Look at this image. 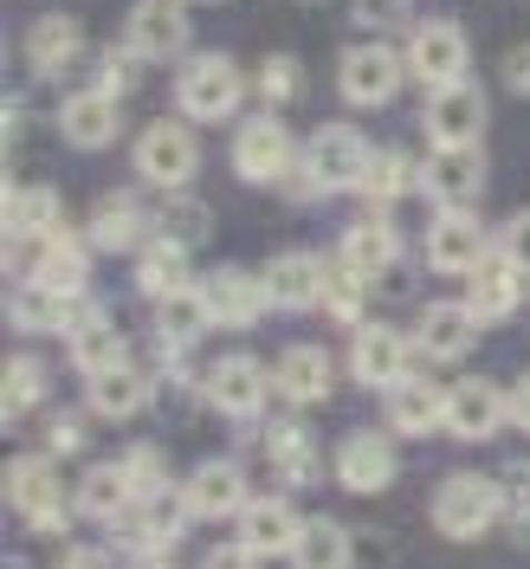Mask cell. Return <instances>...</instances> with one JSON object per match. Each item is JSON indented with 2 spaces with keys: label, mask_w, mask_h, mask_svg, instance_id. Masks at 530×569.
<instances>
[{
  "label": "cell",
  "mask_w": 530,
  "mask_h": 569,
  "mask_svg": "<svg viewBox=\"0 0 530 569\" xmlns=\"http://www.w3.org/2000/svg\"><path fill=\"white\" fill-rule=\"evenodd\" d=\"M247 98V71L220 52H194L188 66L176 71V104L188 123H227Z\"/></svg>",
  "instance_id": "1"
},
{
  "label": "cell",
  "mask_w": 530,
  "mask_h": 569,
  "mask_svg": "<svg viewBox=\"0 0 530 569\" xmlns=\"http://www.w3.org/2000/svg\"><path fill=\"white\" fill-rule=\"evenodd\" d=\"M498 518H504V486L479 479V472L440 479V492H433V525H440V537H486Z\"/></svg>",
  "instance_id": "2"
},
{
  "label": "cell",
  "mask_w": 530,
  "mask_h": 569,
  "mask_svg": "<svg viewBox=\"0 0 530 569\" xmlns=\"http://www.w3.org/2000/svg\"><path fill=\"white\" fill-rule=\"evenodd\" d=\"M408 71L421 78L427 91H453L472 71V39H466L460 20H421L414 39H408Z\"/></svg>",
  "instance_id": "3"
},
{
  "label": "cell",
  "mask_w": 530,
  "mask_h": 569,
  "mask_svg": "<svg viewBox=\"0 0 530 569\" xmlns=\"http://www.w3.org/2000/svg\"><path fill=\"white\" fill-rule=\"evenodd\" d=\"M7 505L27 518V531H66V498L46 453H20L7 466Z\"/></svg>",
  "instance_id": "4"
},
{
  "label": "cell",
  "mask_w": 530,
  "mask_h": 569,
  "mask_svg": "<svg viewBox=\"0 0 530 569\" xmlns=\"http://www.w3.org/2000/svg\"><path fill=\"white\" fill-rule=\"evenodd\" d=\"M201 169V149H194V130L176 123V117H162V123H149L137 137V176L156 181V188H188Z\"/></svg>",
  "instance_id": "5"
},
{
  "label": "cell",
  "mask_w": 530,
  "mask_h": 569,
  "mask_svg": "<svg viewBox=\"0 0 530 569\" xmlns=\"http://www.w3.org/2000/svg\"><path fill=\"white\" fill-rule=\"evenodd\" d=\"M304 156H298V142H291V130H284L279 117H252V123H240V137H233V176L240 181H284L291 169H298Z\"/></svg>",
  "instance_id": "6"
},
{
  "label": "cell",
  "mask_w": 530,
  "mask_h": 569,
  "mask_svg": "<svg viewBox=\"0 0 530 569\" xmlns=\"http://www.w3.org/2000/svg\"><path fill=\"white\" fill-rule=\"evenodd\" d=\"M337 91L356 110H382L401 91V52L394 46H350L337 66Z\"/></svg>",
  "instance_id": "7"
},
{
  "label": "cell",
  "mask_w": 530,
  "mask_h": 569,
  "mask_svg": "<svg viewBox=\"0 0 530 569\" xmlns=\"http://www.w3.org/2000/svg\"><path fill=\"white\" fill-rule=\"evenodd\" d=\"M486 259H492V247H486V227H479L472 213L466 208L433 213V227H427V266H433V272H447V279H472Z\"/></svg>",
  "instance_id": "8"
},
{
  "label": "cell",
  "mask_w": 530,
  "mask_h": 569,
  "mask_svg": "<svg viewBox=\"0 0 530 569\" xmlns=\"http://www.w3.org/2000/svg\"><path fill=\"white\" fill-rule=\"evenodd\" d=\"M369 137L356 130V123H323L318 137H311V149H304V169L323 181V188H362V176H369Z\"/></svg>",
  "instance_id": "9"
},
{
  "label": "cell",
  "mask_w": 530,
  "mask_h": 569,
  "mask_svg": "<svg viewBox=\"0 0 530 569\" xmlns=\"http://www.w3.org/2000/svg\"><path fill=\"white\" fill-rule=\"evenodd\" d=\"M479 188H486V156H479V149H433V156H427L421 194L440 213L472 208V201H479Z\"/></svg>",
  "instance_id": "10"
},
{
  "label": "cell",
  "mask_w": 530,
  "mask_h": 569,
  "mask_svg": "<svg viewBox=\"0 0 530 569\" xmlns=\"http://www.w3.org/2000/svg\"><path fill=\"white\" fill-rule=\"evenodd\" d=\"M66 350L71 362L84 369V376H98V369H110V362H123V330L110 323L104 305H91V298H71V318H66Z\"/></svg>",
  "instance_id": "11"
},
{
  "label": "cell",
  "mask_w": 530,
  "mask_h": 569,
  "mask_svg": "<svg viewBox=\"0 0 530 569\" xmlns=\"http://www.w3.org/2000/svg\"><path fill=\"white\" fill-rule=\"evenodd\" d=\"M201 305H208L213 323H227V330H247V323L266 318V279H252L240 266H213L208 279H201Z\"/></svg>",
  "instance_id": "12"
},
{
  "label": "cell",
  "mask_w": 530,
  "mask_h": 569,
  "mask_svg": "<svg viewBox=\"0 0 530 569\" xmlns=\"http://www.w3.org/2000/svg\"><path fill=\"white\" fill-rule=\"evenodd\" d=\"M350 376L369 389H394L408 376V337L394 323H362L350 337Z\"/></svg>",
  "instance_id": "13"
},
{
  "label": "cell",
  "mask_w": 530,
  "mask_h": 569,
  "mask_svg": "<svg viewBox=\"0 0 530 569\" xmlns=\"http://www.w3.org/2000/svg\"><path fill=\"white\" fill-rule=\"evenodd\" d=\"M427 137H433V149H479V137H486V98H479L472 84L433 91V104H427Z\"/></svg>",
  "instance_id": "14"
},
{
  "label": "cell",
  "mask_w": 530,
  "mask_h": 569,
  "mask_svg": "<svg viewBox=\"0 0 530 569\" xmlns=\"http://www.w3.org/2000/svg\"><path fill=\"white\" fill-rule=\"evenodd\" d=\"M123 39L137 46L149 66L188 52V0H137V7H130V33Z\"/></svg>",
  "instance_id": "15"
},
{
  "label": "cell",
  "mask_w": 530,
  "mask_h": 569,
  "mask_svg": "<svg viewBox=\"0 0 530 569\" xmlns=\"http://www.w3.org/2000/svg\"><path fill=\"white\" fill-rule=\"evenodd\" d=\"M142 401H149V369L142 362H110L98 376H84V408L98 415V421H130Z\"/></svg>",
  "instance_id": "16"
},
{
  "label": "cell",
  "mask_w": 530,
  "mask_h": 569,
  "mask_svg": "<svg viewBox=\"0 0 530 569\" xmlns=\"http://www.w3.org/2000/svg\"><path fill=\"white\" fill-rule=\"evenodd\" d=\"M201 395H208V408H220V415H259L266 408V369L252 362V356H220L208 369V382H201Z\"/></svg>",
  "instance_id": "17"
},
{
  "label": "cell",
  "mask_w": 530,
  "mask_h": 569,
  "mask_svg": "<svg viewBox=\"0 0 530 569\" xmlns=\"http://www.w3.org/2000/svg\"><path fill=\"white\" fill-rule=\"evenodd\" d=\"M84 52H91V46H84V27H78L71 13H39L33 27H27V66H33L39 78H66Z\"/></svg>",
  "instance_id": "18"
},
{
  "label": "cell",
  "mask_w": 530,
  "mask_h": 569,
  "mask_svg": "<svg viewBox=\"0 0 530 569\" xmlns=\"http://www.w3.org/2000/svg\"><path fill=\"white\" fill-rule=\"evenodd\" d=\"M504 421H511V401H504L492 382L466 376L460 389H447V427H453L460 440H492Z\"/></svg>",
  "instance_id": "19"
},
{
  "label": "cell",
  "mask_w": 530,
  "mask_h": 569,
  "mask_svg": "<svg viewBox=\"0 0 530 569\" xmlns=\"http://www.w3.org/2000/svg\"><path fill=\"white\" fill-rule=\"evenodd\" d=\"M181 511H194V518H233V511H247V479H240V466L233 460H208L188 472V492H181Z\"/></svg>",
  "instance_id": "20"
},
{
  "label": "cell",
  "mask_w": 530,
  "mask_h": 569,
  "mask_svg": "<svg viewBox=\"0 0 530 569\" xmlns=\"http://www.w3.org/2000/svg\"><path fill=\"white\" fill-rule=\"evenodd\" d=\"M472 343H479V318L466 305H427L414 323V350L433 362H460V356H472Z\"/></svg>",
  "instance_id": "21"
},
{
  "label": "cell",
  "mask_w": 530,
  "mask_h": 569,
  "mask_svg": "<svg viewBox=\"0 0 530 569\" xmlns=\"http://www.w3.org/2000/svg\"><path fill=\"white\" fill-rule=\"evenodd\" d=\"M272 382H279L284 401H323L330 395V382H337V356L318 350V343H291V350L272 362Z\"/></svg>",
  "instance_id": "22"
},
{
  "label": "cell",
  "mask_w": 530,
  "mask_h": 569,
  "mask_svg": "<svg viewBox=\"0 0 530 569\" xmlns=\"http://www.w3.org/2000/svg\"><path fill=\"white\" fill-rule=\"evenodd\" d=\"M518 305H524V272H518L511 259H486V266L466 279V311L479 323H504Z\"/></svg>",
  "instance_id": "23"
},
{
  "label": "cell",
  "mask_w": 530,
  "mask_h": 569,
  "mask_svg": "<svg viewBox=\"0 0 530 569\" xmlns=\"http://www.w3.org/2000/svg\"><path fill=\"white\" fill-rule=\"evenodd\" d=\"M266 298H272V311L323 305V259L318 252H279V259L266 266Z\"/></svg>",
  "instance_id": "24"
},
{
  "label": "cell",
  "mask_w": 530,
  "mask_h": 569,
  "mask_svg": "<svg viewBox=\"0 0 530 569\" xmlns=\"http://www.w3.org/2000/svg\"><path fill=\"white\" fill-rule=\"evenodd\" d=\"M337 479H343L350 492H382L394 479V440L389 433H350V440L337 447Z\"/></svg>",
  "instance_id": "25"
},
{
  "label": "cell",
  "mask_w": 530,
  "mask_h": 569,
  "mask_svg": "<svg viewBox=\"0 0 530 569\" xmlns=\"http://www.w3.org/2000/svg\"><path fill=\"white\" fill-rule=\"evenodd\" d=\"M117 98H104V91H71L66 104H59V137L71 142V149H104V142H117Z\"/></svg>",
  "instance_id": "26"
},
{
  "label": "cell",
  "mask_w": 530,
  "mask_h": 569,
  "mask_svg": "<svg viewBox=\"0 0 530 569\" xmlns=\"http://www.w3.org/2000/svg\"><path fill=\"white\" fill-rule=\"evenodd\" d=\"M389 427L408 433V440L440 433V427H447V389H433V382H421V376H401V382L389 389Z\"/></svg>",
  "instance_id": "27"
},
{
  "label": "cell",
  "mask_w": 530,
  "mask_h": 569,
  "mask_svg": "<svg viewBox=\"0 0 530 569\" xmlns=\"http://www.w3.org/2000/svg\"><path fill=\"white\" fill-rule=\"evenodd\" d=\"M304 537V518L284 505V498H252L247 518H240V543L259 550V557H279V550H298Z\"/></svg>",
  "instance_id": "28"
},
{
  "label": "cell",
  "mask_w": 530,
  "mask_h": 569,
  "mask_svg": "<svg viewBox=\"0 0 530 569\" xmlns=\"http://www.w3.org/2000/svg\"><path fill=\"white\" fill-rule=\"evenodd\" d=\"M142 233H149V208H142L130 188H117V194H104L91 208V247L130 252V247H142Z\"/></svg>",
  "instance_id": "29"
},
{
  "label": "cell",
  "mask_w": 530,
  "mask_h": 569,
  "mask_svg": "<svg viewBox=\"0 0 530 569\" xmlns=\"http://www.w3.org/2000/svg\"><path fill=\"white\" fill-rule=\"evenodd\" d=\"M343 259H350L362 279H389L394 259H401V240H394V227L382 213H362V220L343 227Z\"/></svg>",
  "instance_id": "30"
},
{
  "label": "cell",
  "mask_w": 530,
  "mask_h": 569,
  "mask_svg": "<svg viewBox=\"0 0 530 569\" xmlns=\"http://www.w3.org/2000/svg\"><path fill=\"white\" fill-rule=\"evenodd\" d=\"M137 291L142 298H181V291H194V272H188V247H176V240H149L137 259Z\"/></svg>",
  "instance_id": "31"
},
{
  "label": "cell",
  "mask_w": 530,
  "mask_h": 569,
  "mask_svg": "<svg viewBox=\"0 0 530 569\" xmlns=\"http://www.w3.org/2000/svg\"><path fill=\"white\" fill-rule=\"evenodd\" d=\"M130 498H137L130 466H91V472L78 479V511L98 518V525H123V518H130Z\"/></svg>",
  "instance_id": "32"
},
{
  "label": "cell",
  "mask_w": 530,
  "mask_h": 569,
  "mask_svg": "<svg viewBox=\"0 0 530 569\" xmlns=\"http://www.w3.org/2000/svg\"><path fill=\"white\" fill-rule=\"evenodd\" d=\"M208 305H201V284L194 291H181V298H162V311H156V337H162V350L181 356L188 343H201L208 337Z\"/></svg>",
  "instance_id": "33"
},
{
  "label": "cell",
  "mask_w": 530,
  "mask_h": 569,
  "mask_svg": "<svg viewBox=\"0 0 530 569\" xmlns=\"http://www.w3.org/2000/svg\"><path fill=\"white\" fill-rule=\"evenodd\" d=\"M266 447H272V466H279L291 486H311L318 479V440H311L304 421H279L266 433Z\"/></svg>",
  "instance_id": "34"
},
{
  "label": "cell",
  "mask_w": 530,
  "mask_h": 569,
  "mask_svg": "<svg viewBox=\"0 0 530 569\" xmlns=\"http://www.w3.org/2000/svg\"><path fill=\"white\" fill-rule=\"evenodd\" d=\"M33 284H46L52 298H84V284H91V259H84V247H78V240H52L46 259H39Z\"/></svg>",
  "instance_id": "35"
},
{
  "label": "cell",
  "mask_w": 530,
  "mask_h": 569,
  "mask_svg": "<svg viewBox=\"0 0 530 569\" xmlns=\"http://www.w3.org/2000/svg\"><path fill=\"white\" fill-rule=\"evenodd\" d=\"M7 318H13V330H66L71 298H52L46 284H13V298H7Z\"/></svg>",
  "instance_id": "36"
},
{
  "label": "cell",
  "mask_w": 530,
  "mask_h": 569,
  "mask_svg": "<svg viewBox=\"0 0 530 569\" xmlns=\"http://www.w3.org/2000/svg\"><path fill=\"white\" fill-rule=\"evenodd\" d=\"M142 59L137 46L123 39V46H98V59H91V91H104V98H130L137 91V78H142Z\"/></svg>",
  "instance_id": "37"
},
{
  "label": "cell",
  "mask_w": 530,
  "mask_h": 569,
  "mask_svg": "<svg viewBox=\"0 0 530 569\" xmlns=\"http://www.w3.org/2000/svg\"><path fill=\"white\" fill-rule=\"evenodd\" d=\"M291 563L298 569H350V537H343V525L311 518L304 537H298V550H291Z\"/></svg>",
  "instance_id": "38"
},
{
  "label": "cell",
  "mask_w": 530,
  "mask_h": 569,
  "mask_svg": "<svg viewBox=\"0 0 530 569\" xmlns=\"http://www.w3.org/2000/svg\"><path fill=\"white\" fill-rule=\"evenodd\" d=\"M362 291H369V279L356 272L350 259L323 266V311H330L337 323H350V330H362Z\"/></svg>",
  "instance_id": "39"
},
{
  "label": "cell",
  "mask_w": 530,
  "mask_h": 569,
  "mask_svg": "<svg viewBox=\"0 0 530 569\" xmlns=\"http://www.w3.org/2000/svg\"><path fill=\"white\" fill-rule=\"evenodd\" d=\"M7 233H59L52 188H7Z\"/></svg>",
  "instance_id": "40"
},
{
  "label": "cell",
  "mask_w": 530,
  "mask_h": 569,
  "mask_svg": "<svg viewBox=\"0 0 530 569\" xmlns=\"http://www.w3.org/2000/svg\"><path fill=\"white\" fill-rule=\"evenodd\" d=\"M408 188H421V169H408L401 149H376V156H369V176H362V194H369L376 208H389L394 194H408Z\"/></svg>",
  "instance_id": "41"
},
{
  "label": "cell",
  "mask_w": 530,
  "mask_h": 569,
  "mask_svg": "<svg viewBox=\"0 0 530 569\" xmlns=\"http://www.w3.org/2000/svg\"><path fill=\"white\" fill-rule=\"evenodd\" d=\"M39 401H46V362H33V356H13V362H7V395H0L7 421H27Z\"/></svg>",
  "instance_id": "42"
},
{
  "label": "cell",
  "mask_w": 530,
  "mask_h": 569,
  "mask_svg": "<svg viewBox=\"0 0 530 569\" xmlns=\"http://www.w3.org/2000/svg\"><path fill=\"white\" fill-rule=\"evenodd\" d=\"M156 227H162V240H176V247H201L213 233V220L201 201H169V208L156 213Z\"/></svg>",
  "instance_id": "43"
},
{
  "label": "cell",
  "mask_w": 530,
  "mask_h": 569,
  "mask_svg": "<svg viewBox=\"0 0 530 569\" xmlns=\"http://www.w3.org/2000/svg\"><path fill=\"white\" fill-rule=\"evenodd\" d=\"M252 84H259V98H266V104H291V98L304 91V66H298L291 52H272V59L259 66V78H252Z\"/></svg>",
  "instance_id": "44"
},
{
  "label": "cell",
  "mask_w": 530,
  "mask_h": 569,
  "mask_svg": "<svg viewBox=\"0 0 530 569\" xmlns=\"http://www.w3.org/2000/svg\"><path fill=\"white\" fill-rule=\"evenodd\" d=\"M130 486H137V498H162V453L156 447H130Z\"/></svg>",
  "instance_id": "45"
},
{
  "label": "cell",
  "mask_w": 530,
  "mask_h": 569,
  "mask_svg": "<svg viewBox=\"0 0 530 569\" xmlns=\"http://www.w3.org/2000/svg\"><path fill=\"white\" fill-rule=\"evenodd\" d=\"M498 247H504V259H511V266H518V272L530 279V208H524V213H511V227L498 233Z\"/></svg>",
  "instance_id": "46"
},
{
  "label": "cell",
  "mask_w": 530,
  "mask_h": 569,
  "mask_svg": "<svg viewBox=\"0 0 530 569\" xmlns=\"http://www.w3.org/2000/svg\"><path fill=\"white\" fill-rule=\"evenodd\" d=\"M356 20L382 33V27H394V20H408V0H356Z\"/></svg>",
  "instance_id": "47"
},
{
  "label": "cell",
  "mask_w": 530,
  "mask_h": 569,
  "mask_svg": "<svg viewBox=\"0 0 530 569\" xmlns=\"http://www.w3.org/2000/svg\"><path fill=\"white\" fill-rule=\"evenodd\" d=\"M504 84H511V98H530V46L504 52Z\"/></svg>",
  "instance_id": "48"
},
{
  "label": "cell",
  "mask_w": 530,
  "mask_h": 569,
  "mask_svg": "<svg viewBox=\"0 0 530 569\" xmlns=\"http://www.w3.org/2000/svg\"><path fill=\"white\" fill-rule=\"evenodd\" d=\"M201 569H259V550H247V543H227V550H213Z\"/></svg>",
  "instance_id": "49"
},
{
  "label": "cell",
  "mask_w": 530,
  "mask_h": 569,
  "mask_svg": "<svg viewBox=\"0 0 530 569\" xmlns=\"http://www.w3.org/2000/svg\"><path fill=\"white\" fill-rule=\"evenodd\" d=\"M78 440H84V415H59L52 421V453H71Z\"/></svg>",
  "instance_id": "50"
},
{
  "label": "cell",
  "mask_w": 530,
  "mask_h": 569,
  "mask_svg": "<svg viewBox=\"0 0 530 569\" xmlns=\"http://www.w3.org/2000/svg\"><path fill=\"white\" fill-rule=\"evenodd\" d=\"M511 421H518V427L530 433V376L518 382V389H511Z\"/></svg>",
  "instance_id": "51"
},
{
  "label": "cell",
  "mask_w": 530,
  "mask_h": 569,
  "mask_svg": "<svg viewBox=\"0 0 530 569\" xmlns=\"http://www.w3.org/2000/svg\"><path fill=\"white\" fill-rule=\"evenodd\" d=\"M59 569H104V557H98V550H66V563Z\"/></svg>",
  "instance_id": "52"
},
{
  "label": "cell",
  "mask_w": 530,
  "mask_h": 569,
  "mask_svg": "<svg viewBox=\"0 0 530 569\" xmlns=\"http://www.w3.org/2000/svg\"><path fill=\"white\" fill-rule=\"evenodd\" d=\"M518 543L530 550V511H518Z\"/></svg>",
  "instance_id": "53"
},
{
  "label": "cell",
  "mask_w": 530,
  "mask_h": 569,
  "mask_svg": "<svg viewBox=\"0 0 530 569\" xmlns=\"http://www.w3.org/2000/svg\"><path fill=\"white\" fill-rule=\"evenodd\" d=\"M201 7H220V0H201Z\"/></svg>",
  "instance_id": "54"
}]
</instances>
